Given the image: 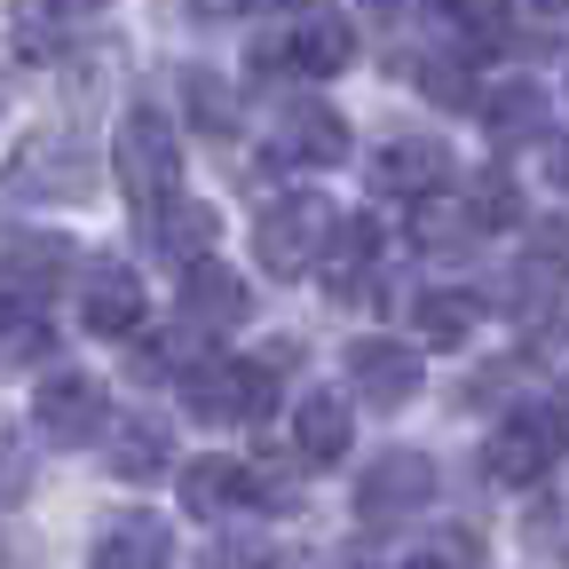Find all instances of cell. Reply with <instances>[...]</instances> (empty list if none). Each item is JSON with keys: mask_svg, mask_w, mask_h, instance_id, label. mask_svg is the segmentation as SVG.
<instances>
[{"mask_svg": "<svg viewBox=\"0 0 569 569\" xmlns=\"http://www.w3.org/2000/svg\"><path fill=\"white\" fill-rule=\"evenodd\" d=\"M71 0H17V24H9V40H17V56H32V63H48L56 48H63V32H71Z\"/></svg>", "mask_w": 569, "mask_h": 569, "instance_id": "cell-22", "label": "cell"}, {"mask_svg": "<svg viewBox=\"0 0 569 569\" xmlns=\"http://www.w3.org/2000/svg\"><path fill=\"white\" fill-rule=\"evenodd\" d=\"M32 427H40L48 443H88L96 427H103V388H96V380H80V372L48 380V388L32 396Z\"/></svg>", "mask_w": 569, "mask_h": 569, "instance_id": "cell-11", "label": "cell"}, {"mask_svg": "<svg viewBox=\"0 0 569 569\" xmlns=\"http://www.w3.org/2000/svg\"><path fill=\"white\" fill-rule=\"evenodd\" d=\"M515 213H522V206H515V182H507V174H482V182H475V222H482V230H507Z\"/></svg>", "mask_w": 569, "mask_h": 569, "instance_id": "cell-26", "label": "cell"}, {"mask_svg": "<svg viewBox=\"0 0 569 569\" xmlns=\"http://www.w3.org/2000/svg\"><path fill=\"white\" fill-rule=\"evenodd\" d=\"M24 482H32V459H24L17 443H0V507H9V498H24Z\"/></svg>", "mask_w": 569, "mask_h": 569, "instance_id": "cell-29", "label": "cell"}, {"mask_svg": "<svg viewBox=\"0 0 569 569\" xmlns=\"http://www.w3.org/2000/svg\"><path fill=\"white\" fill-rule=\"evenodd\" d=\"M96 182V167H88V151H80V142H24V151H17V167L9 174H0V206H9V198H24V190H40V198H80Z\"/></svg>", "mask_w": 569, "mask_h": 569, "instance_id": "cell-7", "label": "cell"}, {"mask_svg": "<svg viewBox=\"0 0 569 569\" xmlns=\"http://www.w3.org/2000/svg\"><path fill=\"white\" fill-rule=\"evenodd\" d=\"M103 451H111V475H127V482H159V475L174 467V427H167V419H111Z\"/></svg>", "mask_w": 569, "mask_h": 569, "instance_id": "cell-17", "label": "cell"}, {"mask_svg": "<svg viewBox=\"0 0 569 569\" xmlns=\"http://www.w3.org/2000/svg\"><path fill=\"white\" fill-rule=\"evenodd\" d=\"M206 569H269V553L253 538H213L206 546Z\"/></svg>", "mask_w": 569, "mask_h": 569, "instance_id": "cell-28", "label": "cell"}, {"mask_svg": "<svg viewBox=\"0 0 569 569\" xmlns=\"http://www.w3.org/2000/svg\"><path fill=\"white\" fill-rule=\"evenodd\" d=\"M482 325V301L475 293H419L411 301V332L427 348H467V332Z\"/></svg>", "mask_w": 569, "mask_h": 569, "instance_id": "cell-20", "label": "cell"}, {"mask_svg": "<svg viewBox=\"0 0 569 569\" xmlns=\"http://www.w3.org/2000/svg\"><path fill=\"white\" fill-rule=\"evenodd\" d=\"M553 419H561V436H569V388H561V396H553Z\"/></svg>", "mask_w": 569, "mask_h": 569, "instance_id": "cell-35", "label": "cell"}, {"mask_svg": "<svg viewBox=\"0 0 569 569\" xmlns=\"http://www.w3.org/2000/svg\"><path fill=\"white\" fill-rule=\"evenodd\" d=\"M538 103H546L538 88H490L482 96V119L490 127H522V119H538Z\"/></svg>", "mask_w": 569, "mask_h": 569, "instance_id": "cell-27", "label": "cell"}, {"mask_svg": "<svg viewBox=\"0 0 569 569\" xmlns=\"http://www.w3.org/2000/svg\"><path fill=\"white\" fill-rule=\"evenodd\" d=\"M190 396H198L206 419H222V427H261L269 403H277V380H269V365H206L190 380Z\"/></svg>", "mask_w": 569, "mask_h": 569, "instance_id": "cell-6", "label": "cell"}, {"mask_svg": "<svg viewBox=\"0 0 569 569\" xmlns=\"http://www.w3.org/2000/svg\"><path fill=\"white\" fill-rule=\"evenodd\" d=\"M261 9H301V0H261Z\"/></svg>", "mask_w": 569, "mask_h": 569, "instance_id": "cell-36", "label": "cell"}, {"mask_svg": "<svg viewBox=\"0 0 569 569\" xmlns=\"http://www.w3.org/2000/svg\"><path fill=\"white\" fill-rule=\"evenodd\" d=\"M332 206L325 198H277V206H261V222H253V261L261 269H277V277H309V269H325V253H332Z\"/></svg>", "mask_w": 569, "mask_h": 569, "instance_id": "cell-2", "label": "cell"}, {"mask_svg": "<svg viewBox=\"0 0 569 569\" xmlns=\"http://www.w3.org/2000/svg\"><path fill=\"white\" fill-rule=\"evenodd\" d=\"M284 159L340 167V159H348V119L325 111V103H284Z\"/></svg>", "mask_w": 569, "mask_h": 569, "instance_id": "cell-18", "label": "cell"}, {"mask_svg": "<svg viewBox=\"0 0 569 569\" xmlns=\"http://www.w3.org/2000/svg\"><path fill=\"white\" fill-rule=\"evenodd\" d=\"M427 498H436V459L419 451H388L365 467V482H356V515H365L372 530H396L403 515H419Z\"/></svg>", "mask_w": 569, "mask_h": 569, "instance_id": "cell-4", "label": "cell"}, {"mask_svg": "<svg viewBox=\"0 0 569 569\" xmlns=\"http://www.w3.org/2000/svg\"><path fill=\"white\" fill-rule=\"evenodd\" d=\"M348 436H356V403H348L340 388H309V396L293 403V451H301L309 467L348 459Z\"/></svg>", "mask_w": 569, "mask_h": 569, "instance_id": "cell-12", "label": "cell"}, {"mask_svg": "<svg viewBox=\"0 0 569 569\" xmlns=\"http://www.w3.org/2000/svg\"><path fill=\"white\" fill-rule=\"evenodd\" d=\"M111 174H119V190H127V206H134V213H159V206L174 198V182H182V142H174V119L134 111V119L111 134Z\"/></svg>", "mask_w": 569, "mask_h": 569, "instance_id": "cell-1", "label": "cell"}, {"mask_svg": "<svg viewBox=\"0 0 569 569\" xmlns=\"http://www.w3.org/2000/svg\"><path fill=\"white\" fill-rule=\"evenodd\" d=\"M63 261H71V246H63V238H17L9 253H0V284H17V293L48 301L56 284H63Z\"/></svg>", "mask_w": 569, "mask_h": 569, "instance_id": "cell-19", "label": "cell"}, {"mask_svg": "<svg viewBox=\"0 0 569 569\" xmlns=\"http://www.w3.org/2000/svg\"><path fill=\"white\" fill-rule=\"evenodd\" d=\"M48 348V309L17 284H0V365H32Z\"/></svg>", "mask_w": 569, "mask_h": 569, "instance_id": "cell-21", "label": "cell"}, {"mask_svg": "<svg viewBox=\"0 0 569 569\" xmlns=\"http://www.w3.org/2000/svg\"><path fill=\"white\" fill-rule=\"evenodd\" d=\"M348 372H356V388H365L380 411H396V403L419 396V348H403V340H356L348 348Z\"/></svg>", "mask_w": 569, "mask_h": 569, "instance_id": "cell-13", "label": "cell"}, {"mask_svg": "<svg viewBox=\"0 0 569 569\" xmlns=\"http://www.w3.org/2000/svg\"><path fill=\"white\" fill-rule=\"evenodd\" d=\"M80 325H88L96 340H127V332L142 325V277L119 269V261H96L88 284H80Z\"/></svg>", "mask_w": 569, "mask_h": 569, "instance_id": "cell-10", "label": "cell"}, {"mask_svg": "<svg viewBox=\"0 0 569 569\" xmlns=\"http://www.w3.org/2000/svg\"><path fill=\"white\" fill-rule=\"evenodd\" d=\"M538 261H569V230L546 222V230H538Z\"/></svg>", "mask_w": 569, "mask_h": 569, "instance_id": "cell-32", "label": "cell"}, {"mask_svg": "<svg viewBox=\"0 0 569 569\" xmlns=\"http://www.w3.org/2000/svg\"><path fill=\"white\" fill-rule=\"evenodd\" d=\"M467 230H482V222H475V206L451 213L443 198H419V213H411V238H419V246H459Z\"/></svg>", "mask_w": 569, "mask_h": 569, "instance_id": "cell-24", "label": "cell"}, {"mask_svg": "<svg viewBox=\"0 0 569 569\" xmlns=\"http://www.w3.org/2000/svg\"><path fill=\"white\" fill-rule=\"evenodd\" d=\"M365 9H396V0H365Z\"/></svg>", "mask_w": 569, "mask_h": 569, "instance_id": "cell-37", "label": "cell"}, {"mask_svg": "<svg viewBox=\"0 0 569 569\" xmlns=\"http://www.w3.org/2000/svg\"><path fill=\"white\" fill-rule=\"evenodd\" d=\"M190 9H198L206 24H222V17H246V9H261V0H190Z\"/></svg>", "mask_w": 569, "mask_h": 569, "instance_id": "cell-30", "label": "cell"}, {"mask_svg": "<svg viewBox=\"0 0 569 569\" xmlns=\"http://www.w3.org/2000/svg\"><path fill=\"white\" fill-rule=\"evenodd\" d=\"M443 9L459 17V32H467L475 48H498V40H507V0H443Z\"/></svg>", "mask_w": 569, "mask_h": 569, "instance_id": "cell-25", "label": "cell"}, {"mask_svg": "<svg viewBox=\"0 0 569 569\" xmlns=\"http://www.w3.org/2000/svg\"><path fill=\"white\" fill-rule=\"evenodd\" d=\"M182 317L190 325H246L253 317V293H246V277L238 269H222V261H190V277H182Z\"/></svg>", "mask_w": 569, "mask_h": 569, "instance_id": "cell-16", "label": "cell"}, {"mask_svg": "<svg viewBox=\"0 0 569 569\" xmlns=\"http://www.w3.org/2000/svg\"><path fill=\"white\" fill-rule=\"evenodd\" d=\"M182 96H190V119L206 134H230L238 127V103H230V88L213 80V71H182Z\"/></svg>", "mask_w": 569, "mask_h": 569, "instance_id": "cell-23", "label": "cell"}, {"mask_svg": "<svg viewBox=\"0 0 569 569\" xmlns=\"http://www.w3.org/2000/svg\"><path fill=\"white\" fill-rule=\"evenodd\" d=\"M546 174H553V190H569V134H553V151H546Z\"/></svg>", "mask_w": 569, "mask_h": 569, "instance_id": "cell-31", "label": "cell"}, {"mask_svg": "<svg viewBox=\"0 0 569 569\" xmlns=\"http://www.w3.org/2000/svg\"><path fill=\"white\" fill-rule=\"evenodd\" d=\"M569 436H561V419L553 411H522V419H507V427H498V436H490V451H482V475L490 482H538L546 467H553V451H561Z\"/></svg>", "mask_w": 569, "mask_h": 569, "instance_id": "cell-5", "label": "cell"}, {"mask_svg": "<svg viewBox=\"0 0 569 569\" xmlns=\"http://www.w3.org/2000/svg\"><path fill=\"white\" fill-rule=\"evenodd\" d=\"M96 569H167L174 561V530L159 522V515H111L103 530H96V553H88Z\"/></svg>", "mask_w": 569, "mask_h": 569, "instance_id": "cell-14", "label": "cell"}, {"mask_svg": "<svg viewBox=\"0 0 569 569\" xmlns=\"http://www.w3.org/2000/svg\"><path fill=\"white\" fill-rule=\"evenodd\" d=\"M261 498V475L246 459H190L182 467V507L198 522H238V507Z\"/></svg>", "mask_w": 569, "mask_h": 569, "instance_id": "cell-8", "label": "cell"}, {"mask_svg": "<svg viewBox=\"0 0 569 569\" xmlns=\"http://www.w3.org/2000/svg\"><path fill=\"white\" fill-rule=\"evenodd\" d=\"M522 9H530V17H561V9H569V0H522Z\"/></svg>", "mask_w": 569, "mask_h": 569, "instance_id": "cell-34", "label": "cell"}, {"mask_svg": "<svg viewBox=\"0 0 569 569\" xmlns=\"http://www.w3.org/2000/svg\"><path fill=\"white\" fill-rule=\"evenodd\" d=\"M142 230H151L159 261L190 269V261H206V246H213V238H222V213L198 206V198H167L159 213H142Z\"/></svg>", "mask_w": 569, "mask_h": 569, "instance_id": "cell-15", "label": "cell"}, {"mask_svg": "<svg viewBox=\"0 0 569 569\" xmlns=\"http://www.w3.org/2000/svg\"><path fill=\"white\" fill-rule=\"evenodd\" d=\"M411 569H459V553L443 546V553H411Z\"/></svg>", "mask_w": 569, "mask_h": 569, "instance_id": "cell-33", "label": "cell"}, {"mask_svg": "<svg viewBox=\"0 0 569 569\" xmlns=\"http://www.w3.org/2000/svg\"><path fill=\"white\" fill-rule=\"evenodd\" d=\"M365 174L388 198H427V190H443L459 174V159H451V142H380Z\"/></svg>", "mask_w": 569, "mask_h": 569, "instance_id": "cell-9", "label": "cell"}, {"mask_svg": "<svg viewBox=\"0 0 569 569\" xmlns=\"http://www.w3.org/2000/svg\"><path fill=\"white\" fill-rule=\"evenodd\" d=\"M348 56H356V24L325 17V9H301V17H284V32L253 40V63H284L293 80H332Z\"/></svg>", "mask_w": 569, "mask_h": 569, "instance_id": "cell-3", "label": "cell"}]
</instances>
